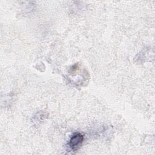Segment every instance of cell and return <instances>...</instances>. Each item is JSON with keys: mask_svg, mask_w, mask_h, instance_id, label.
Listing matches in <instances>:
<instances>
[{"mask_svg": "<svg viewBox=\"0 0 155 155\" xmlns=\"http://www.w3.org/2000/svg\"><path fill=\"white\" fill-rule=\"evenodd\" d=\"M84 140V136L80 133H74L68 142V146L72 150H76L78 149Z\"/></svg>", "mask_w": 155, "mask_h": 155, "instance_id": "cell-1", "label": "cell"}]
</instances>
